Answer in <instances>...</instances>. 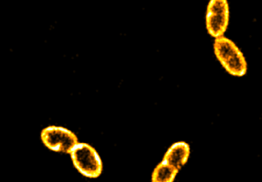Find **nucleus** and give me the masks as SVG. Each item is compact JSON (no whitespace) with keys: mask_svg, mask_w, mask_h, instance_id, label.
<instances>
[{"mask_svg":"<svg viewBox=\"0 0 262 182\" xmlns=\"http://www.w3.org/2000/svg\"><path fill=\"white\" fill-rule=\"evenodd\" d=\"M214 52L225 70L235 77L246 75L248 64L246 57L234 41L225 36L215 38Z\"/></svg>","mask_w":262,"mask_h":182,"instance_id":"obj_1","label":"nucleus"},{"mask_svg":"<svg viewBox=\"0 0 262 182\" xmlns=\"http://www.w3.org/2000/svg\"><path fill=\"white\" fill-rule=\"evenodd\" d=\"M70 154L75 168L84 176L98 178L101 175L102 162L92 146L86 143H78Z\"/></svg>","mask_w":262,"mask_h":182,"instance_id":"obj_2","label":"nucleus"},{"mask_svg":"<svg viewBox=\"0 0 262 182\" xmlns=\"http://www.w3.org/2000/svg\"><path fill=\"white\" fill-rule=\"evenodd\" d=\"M229 23V6L226 0H212L206 11V29L211 36H224Z\"/></svg>","mask_w":262,"mask_h":182,"instance_id":"obj_3","label":"nucleus"},{"mask_svg":"<svg viewBox=\"0 0 262 182\" xmlns=\"http://www.w3.org/2000/svg\"><path fill=\"white\" fill-rule=\"evenodd\" d=\"M41 138L46 147L64 153H71L78 143V138L73 132L58 126H49L43 129Z\"/></svg>","mask_w":262,"mask_h":182,"instance_id":"obj_4","label":"nucleus"},{"mask_svg":"<svg viewBox=\"0 0 262 182\" xmlns=\"http://www.w3.org/2000/svg\"><path fill=\"white\" fill-rule=\"evenodd\" d=\"M189 153V145L183 142L177 143L168 149L163 161L180 171L187 162Z\"/></svg>","mask_w":262,"mask_h":182,"instance_id":"obj_5","label":"nucleus"},{"mask_svg":"<svg viewBox=\"0 0 262 182\" xmlns=\"http://www.w3.org/2000/svg\"><path fill=\"white\" fill-rule=\"evenodd\" d=\"M179 171L165 162H162L154 169L152 175L154 182H172Z\"/></svg>","mask_w":262,"mask_h":182,"instance_id":"obj_6","label":"nucleus"}]
</instances>
